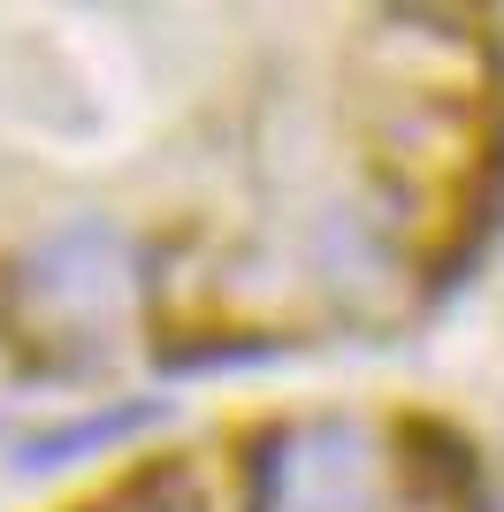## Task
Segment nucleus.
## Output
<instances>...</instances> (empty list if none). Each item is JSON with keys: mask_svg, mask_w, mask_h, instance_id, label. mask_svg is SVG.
<instances>
[{"mask_svg": "<svg viewBox=\"0 0 504 512\" xmlns=\"http://www.w3.org/2000/svg\"><path fill=\"white\" fill-rule=\"evenodd\" d=\"M123 291H130V253L107 222H69L31 260V299L54 321H107L123 306Z\"/></svg>", "mask_w": 504, "mask_h": 512, "instance_id": "1", "label": "nucleus"}, {"mask_svg": "<svg viewBox=\"0 0 504 512\" xmlns=\"http://www.w3.org/2000/svg\"><path fill=\"white\" fill-rule=\"evenodd\" d=\"M146 421H161V398H123V406L84 413V421L54 428V436H31L23 467H62V459H84V451H107V444H123V436H138Z\"/></svg>", "mask_w": 504, "mask_h": 512, "instance_id": "2", "label": "nucleus"}]
</instances>
